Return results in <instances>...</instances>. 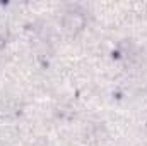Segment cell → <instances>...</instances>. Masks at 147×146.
I'll return each mask as SVG.
<instances>
[{"label":"cell","instance_id":"6da1fadb","mask_svg":"<svg viewBox=\"0 0 147 146\" xmlns=\"http://www.w3.org/2000/svg\"><path fill=\"white\" fill-rule=\"evenodd\" d=\"M82 26V17L80 16H77V14H70V16H67L65 17V28L67 29H77V28H80Z\"/></svg>","mask_w":147,"mask_h":146}]
</instances>
